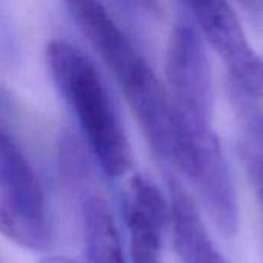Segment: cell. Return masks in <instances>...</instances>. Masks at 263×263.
<instances>
[{
	"label": "cell",
	"instance_id": "6da1fadb",
	"mask_svg": "<svg viewBox=\"0 0 263 263\" xmlns=\"http://www.w3.org/2000/svg\"><path fill=\"white\" fill-rule=\"evenodd\" d=\"M45 59L51 80L72 111L97 165L108 177L126 176L133 168L131 145L94 62L63 39L46 45Z\"/></svg>",
	"mask_w": 263,
	"mask_h": 263
},
{
	"label": "cell",
	"instance_id": "7a4b0ae2",
	"mask_svg": "<svg viewBox=\"0 0 263 263\" xmlns=\"http://www.w3.org/2000/svg\"><path fill=\"white\" fill-rule=\"evenodd\" d=\"M163 80L182 133L193 140L216 136V89L210 48L186 18L179 20L170 32Z\"/></svg>",
	"mask_w": 263,
	"mask_h": 263
},
{
	"label": "cell",
	"instance_id": "3957f363",
	"mask_svg": "<svg viewBox=\"0 0 263 263\" xmlns=\"http://www.w3.org/2000/svg\"><path fill=\"white\" fill-rule=\"evenodd\" d=\"M0 234L29 251L52 242L48 205L39 176L17 142L0 126Z\"/></svg>",
	"mask_w": 263,
	"mask_h": 263
},
{
	"label": "cell",
	"instance_id": "277c9868",
	"mask_svg": "<svg viewBox=\"0 0 263 263\" xmlns=\"http://www.w3.org/2000/svg\"><path fill=\"white\" fill-rule=\"evenodd\" d=\"M225 66L228 91L263 99V57L256 51L230 0H177Z\"/></svg>",
	"mask_w": 263,
	"mask_h": 263
},
{
	"label": "cell",
	"instance_id": "5b68a950",
	"mask_svg": "<svg viewBox=\"0 0 263 263\" xmlns=\"http://www.w3.org/2000/svg\"><path fill=\"white\" fill-rule=\"evenodd\" d=\"M77 29L114 76L125 99L159 80L157 72L102 0H65Z\"/></svg>",
	"mask_w": 263,
	"mask_h": 263
},
{
	"label": "cell",
	"instance_id": "8992f818",
	"mask_svg": "<svg viewBox=\"0 0 263 263\" xmlns=\"http://www.w3.org/2000/svg\"><path fill=\"white\" fill-rule=\"evenodd\" d=\"M131 263H166L165 243L171 228L166 196L146 177H131L122 200Z\"/></svg>",
	"mask_w": 263,
	"mask_h": 263
},
{
	"label": "cell",
	"instance_id": "52a82bcc",
	"mask_svg": "<svg viewBox=\"0 0 263 263\" xmlns=\"http://www.w3.org/2000/svg\"><path fill=\"white\" fill-rule=\"evenodd\" d=\"M171 231L180 263H228L211 239L197 200L173 174L168 176Z\"/></svg>",
	"mask_w": 263,
	"mask_h": 263
},
{
	"label": "cell",
	"instance_id": "ba28073f",
	"mask_svg": "<svg viewBox=\"0 0 263 263\" xmlns=\"http://www.w3.org/2000/svg\"><path fill=\"white\" fill-rule=\"evenodd\" d=\"M80 219L86 263H128L114 214L100 190H83Z\"/></svg>",
	"mask_w": 263,
	"mask_h": 263
},
{
	"label": "cell",
	"instance_id": "9c48e42d",
	"mask_svg": "<svg viewBox=\"0 0 263 263\" xmlns=\"http://www.w3.org/2000/svg\"><path fill=\"white\" fill-rule=\"evenodd\" d=\"M230 92V91H228ZM239 129V151L263 216V106L262 99L230 92Z\"/></svg>",
	"mask_w": 263,
	"mask_h": 263
},
{
	"label": "cell",
	"instance_id": "30bf717a",
	"mask_svg": "<svg viewBox=\"0 0 263 263\" xmlns=\"http://www.w3.org/2000/svg\"><path fill=\"white\" fill-rule=\"evenodd\" d=\"M129 12H133L134 15H140V17H149L157 14L159 11V5L157 0H119Z\"/></svg>",
	"mask_w": 263,
	"mask_h": 263
},
{
	"label": "cell",
	"instance_id": "8fae6325",
	"mask_svg": "<svg viewBox=\"0 0 263 263\" xmlns=\"http://www.w3.org/2000/svg\"><path fill=\"white\" fill-rule=\"evenodd\" d=\"M40 263H86V262H79V260H74V259H69V257H65V256H45Z\"/></svg>",
	"mask_w": 263,
	"mask_h": 263
},
{
	"label": "cell",
	"instance_id": "7c38bea8",
	"mask_svg": "<svg viewBox=\"0 0 263 263\" xmlns=\"http://www.w3.org/2000/svg\"><path fill=\"white\" fill-rule=\"evenodd\" d=\"M257 2H259V3L262 5V8H263V0H257Z\"/></svg>",
	"mask_w": 263,
	"mask_h": 263
}]
</instances>
